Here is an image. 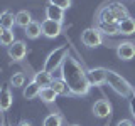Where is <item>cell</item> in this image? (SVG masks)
I'll return each mask as SVG.
<instances>
[{
    "mask_svg": "<svg viewBox=\"0 0 135 126\" xmlns=\"http://www.w3.org/2000/svg\"><path fill=\"white\" fill-rule=\"evenodd\" d=\"M41 89L42 87L39 86V84H36L34 81H31V82H27V86H24V98L25 99H36L37 96L41 94Z\"/></svg>",
    "mask_w": 135,
    "mask_h": 126,
    "instance_id": "cell-15",
    "label": "cell"
},
{
    "mask_svg": "<svg viewBox=\"0 0 135 126\" xmlns=\"http://www.w3.org/2000/svg\"><path fill=\"white\" fill-rule=\"evenodd\" d=\"M117 126H135L130 119H122V121H118V124Z\"/></svg>",
    "mask_w": 135,
    "mask_h": 126,
    "instance_id": "cell-28",
    "label": "cell"
},
{
    "mask_svg": "<svg viewBox=\"0 0 135 126\" xmlns=\"http://www.w3.org/2000/svg\"><path fill=\"white\" fill-rule=\"evenodd\" d=\"M110 113H112V104L107 99H98L95 104H93V114L96 118H108Z\"/></svg>",
    "mask_w": 135,
    "mask_h": 126,
    "instance_id": "cell-7",
    "label": "cell"
},
{
    "mask_svg": "<svg viewBox=\"0 0 135 126\" xmlns=\"http://www.w3.org/2000/svg\"><path fill=\"white\" fill-rule=\"evenodd\" d=\"M98 22H103V24H117V19L113 15V12L110 10V7H103L101 10L98 12Z\"/></svg>",
    "mask_w": 135,
    "mask_h": 126,
    "instance_id": "cell-19",
    "label": "cell"
},
{
    "mask_svg": "<svg viewBox=\"0 0 135 126\" xmlns=\"http://www.w3.org/2000/svg\"><path fill=\"white\" fill-rule=\"evenodd\" d=\"M108 7H110V10L113 12V15H115L117 24L122 22V20L127 19V17H130V15H128V10H127V7L122 5L120 2H112V3H108Z\"/></svg>",
    "mask_w": 135,
    "mask_h": 126,
    "instance_id": "cell-12",
    "label": "cell"
},
{
    "mask_svg": "<svg viewBox=\"0 0 135 126\" xmlns=\"http://www.w3.org/2000/svg\"><path fill=\"white\" fill-rule=\"evenodd\" d=\"M19 126H32V123H31V121H22Z\"/></svg>",
    "mask_w": 135,
    "mask_h": 126,
    "instance_id": "cell-29",
    "label": "cell"
},
{
    "mask_svg": "<svg viewBox=\"0 0 135 126\" xmlns=\"http://www.w3.org/2000/svg\"><path fill=\"white\" fill-rule=\"evenodd\" d=\"M27 54V45L24 44L22 40H15L14 44L8 47V56H10L14 61H22Z\"/></svg>",
    "mask_w": 135,
    "mask_h": 126,
    "instance_id": "cell-8",
    "label": "cell"
},
{
    "mask_svg": "<svg viewBox=\"0 0 135 126\" xmlns=\"http://www.w3.org/2000/svg\"><path fill=\"white\" fill-rule=\"evenodd\" d=\"M117 56L122 59V61H130V59L135 57V44L132 42H123L117 47Z\"/></svg>",
    "mask_w": 135,
    "mask_h": 126,
    "instance_id": "cell-9",
    "label": "cell"
},
{
    "mask_svg": "<svg viewBox=\"0 0 135 126\" xmlns=\"http://www.w3.org/2000/svg\"><path fill=\"white\" fill-rule=\"evenodd\" d=\"M24 30H25V35H27L29 39H37V37L42 35V27H41L39 22H36V20H32Z\"/></svg>",
    "mask_w": 135,
    "mask_h": 126,
    "instance_id": "cell-18",
    "label": "cell"
},
{
    "mask_svg": "<svg viewBox=\"0 0 135 126\" xmlns=\"http://www.w3.org/2000/svg\"><path fill=\"white\" fill-rule=\"evenodd\" d=\"M68 56H69V47H68V45H61V47L54 49L52 52L46 57L44 67H42V69L47 71V72H54L59 66H62V62H64V59Z\"/></svg>",
    "mask_w": 135,
    "mask_h": 126,
    "instance_id": "cell-3",
    "label": "cell"
},
{
    "mask_svg": "<svg viewBox=\"0 0 135 126\" xmlns=\"http://www.w3.org/2000/svg\"><path fill=\"white\" fill-rule=\"evenodd\" d=\"M0 126H3V124H0Z\"/></svg>",
    "mask_w": 135,
    "mask_h": 126,
    "instance_id": "cell-32",
    "label": "cell"
},
{
    "mask_svg": "<svg viewBox=\"0 0 135 126\" xmlns=\"http://www.w3.org/2000/svg\"><path fill=\"white\" fill-rule=\"evenodd\" d=\"M41 99L44 101V103H54L56 101V98H57V94H56V91L52 89V87H42L41 89Z\"/></svg>",
    "mask_w": 135,
    "mask_h": 126,
    "instance_id": "cell-23",
    "label": "cell"
},
{
    "mask_svg": "<svg viewBox=\"0 0 135 126\" xmlns=\"http://www.w3.org/2000/svg\"><path fill=\"white\" fill-rule=\"evenodd\" d=\"M24 82H25V76L22 74V72H17V74H14L10 77V84L14 87H20V86H24Z\"/></svg>",
    "mask_w": 135,
    "mask_h": 126,
    "instance_id": "cell-25",
    "label": "cell"
},
{
    "mask_svg": "<svg viewBox=\"0 0 135 126\" xmlns=\"http://www.w3.org/2000/svg\"><path fill=\"white\" fill-rule=\"evenodd\" d=\"M98 30L101 34H105V35H118V24H103V22H98Z\"/></svg>",
    "mask_w": 135,
    "mask_h": 126,
    "instance_id": "cell-21",
    "label": "cell"
},
{
    "mask_svg": "<svg viewBox=\"0 0 135 126\" xmlns=\"http://www.w3.org/2000/svg\"><path fill=\"white\" fill-rule=\"evenodd\" d=\"M71 126H79V124H71Z\"/></svg>",
    "mask_w": 135,
    "mask_h": 126,
    "instance_id": "cell-31",
    "label": "cell"
},
{
    "mask_svg": "<svg viewBox=\"0 0 135 126\" xmlns=\"http://www.w3.org/2000/svg\"><path fill=\"white\" fill-rule=\"evenodd\" d=\"M130 113H132V116L135 118V96L130 98Z\"/></svg>",
    "mask_w": 135,
    "mask_h": 126,
    "instance_id": "cell-27",
    "label": "cell"
},
{
    "mask_svg": "<svg viewBox=\"0 0 135 126\" xmlns=\"http://www.w3.org/2000/svg\"><path fill=\"white\" fill-rule=\"evenodd\" d=\"M14 32L12 30H3V34L0 35V45H7V47H10L12 44H14Z\"/></svg>",
    "mask_w": 135,
    "mask_h": 126,
    "instance_id": "cell-24",
    "label": "cell"
},
{
    "mask_svg": "<svg viewBox=\"0 0 135 126\" xmlns=\"http://www.w3.org/2000/svg\"><path fill=\"white\" fill-rule=\"evenodd\" d=\"M14 24H15V15L12 14V12L3 10L2 14H0V25H2L5 30H12Z\"/></svg>",
    "mask_w": 135,
    "mask_h": 126,
    "instance_id": "cell-17",
    "label": "cell"
},
{
    "mask_svg": "<svg viewBox=\"0 0 135 126\" xmlns=\"http://www.w3.org/2000/svg\"><path fill=\"white\" fill-rule=\"evenodd\" d=\"M81 42L86 47H98V45L103 44V37H101V32L96 27H90L86 30H83Z\"/></svg>",
    "mask_w": 135,
    "mask_h": 126,
    "instance_id": "cell-4",
    "label": "cell"
},
{
    "mask_svg": "<svg viewBox=\"0 0 135 126\" xmlns=\"http://www.w3.org/2000/svg\"><path fill=\"white\" fill-rule=\"evenodd\" d=\"M42 126H62V116L57 114V113L47 114L42 121Z\"/></svg>",
    "mask_w": 135,
    "mask_h": 126,
    "instance_id": "cell-22",
    "label": "cell"
},
{
    "mask_svg": "<svg viewBox=\"0 0 135 126\" xmlns=\"http://www.w3.org/2000/svg\"><path fill=\"white\" fill-rule=\"evenodd\" d=\"M3 30H5V29H3L2 25H0V35H2V34H3Z\"/></svg>",
    "mask_w": 135,
    "mask_h": 126,
    "instance_id": "cell-30",
    "label": "cell"
},
{
    "mask_svg": "<svg viewBox=\"0 0 135 126\" xmlns=\"http://www.w3.org/2000/svg\"><path fill=\"white\" fill-rule=\"evenodd\" d=\"M51 87L56 91L57 96H71V89L68 87V84L62 81V79H52Z\"/></svg>",
    "mask_w": 135,
    "mask_h": 126,
    "instance_id": "cell-16",
    "label": "cell"
},
{
    "mask_svg": "<svg viewBox=\"0 0 135 126\" xmlns=\"http://www.w3.org/2000/svg\"><path fill=\"white\" fill-rule=\"evenodd\" d=\"M86 77L90 86H101L103 82H107V69L103 67H93V69L86 71Z\"/></svg>",
    "mask_w": 135,
    "mask_h": 126,
    "instance_id": "cell-5",
    "label": "cell"
},
{
    "mask_svg": "<svg viewBox=\"0 0 135 126\" xmlns=\"http://www.w3.org/2000/svg\"><path fill=\"white\" fill-rule=\"evenodd\" d=\"M12 92L8 86H2L0 87V111H8L12 106Z\"/></svg>",
    "mask_w": 135,
    "mask_h": 126,
    "instance_id": "cell-11",
    "label": "cell"
},
{
    "mask_svg": "<svg viewBox=\"0 0 135 126\" xmlns=\"http://www.w3.org/2000/svg\"><path fill=\"white\" fill-rule=\"evenodd\" d=\"M44 12H46V19H49V20H54V22H59V24H62V20H64V10L61 7L49 3Z\"/></svg>",
    "mask_w": 135,
    "mask_h": 126,
    "instance_id": "cell-10",
    "label": "cell"
},
{
    "mask_svg": "<svg viewBox=\"0 0 135 126\" xmlns=\"http://www.w3.org/2000/svg\"><path fill=\"white\" fill-rule=\"evenodd\" d=\"M61 79L68 84L73 96H86L90 92V82L86 77V71L74 57L68 56L61 66Z\"/></svg>",
    "mask_w": 135,
    "mask_h": 126,
    "instance_id": "cell-1",
    "label": "cell"
},
{
    "mask_svg": "<svg viewBox=\"0 0 135 126\" xmlns=\"http://www.w3.org/2000/svg\"><path fill=\"white\" fill-rule=\"evenodd\" d=\"M32 81L36 84H39L41 87H49L51 82H52V76H51V72H47V71L41 69V71H37V72L34 74Z\"/></svg>",
    "mask_w": 135,
    "mask_h": 126,
    "instance_id": "cell-13",
    "label": "cell"
},
{
    "mask_svg": "<svg viewBox=\"0 0 135 126\" xmlns=\"http://www.w3.org/2000/svg\"><path fill=\"white\" fill-rule=\"evenodd\" d=\"M31 22H32V15L29 14L27 10H20V12H17V14H15V25L25 29Z\"/></svg>",
    "mask_w": 135,
    "mask_h": 126,
    "instance_id": "cell-20",
    "label": "cell"
},
{
    "mask_svg": "<svg viewBox=\"0 0 135 126\" xmlns=\"http://www.w3.org/2000/svg\"><path fill=\"white\" fill-rule=\"evenodd\" d=\"M107 82L113 91L122 98H132L133 96V87L130 86V82L125 77H122L120 74L113 72V71H107Z\"/></svg>",
    "mask_w": 135,
    "mask_h": 126,
    "instance_id": "cell-2",
    "label": "cell"
},
{
    "mask_svg": "<svg viewBox=\"0 0 135 126\" xmlns=\"http://www.w3.org/2000/svg\"><path fill=\"white\" fill-rule=\"evenodd\" d=\"M118 32L123 34V35H132V34H135V19L127 17L122 22H118Z\"/></svg>",
    "mask_w": 135,
    "mask_h": 126,
    "instance_id": "cell-14",
    "label": "cell"
},
{
    "mask_svg": "<svg viewBox=\"0 0 135 126\" xmlns=\"http://www.w3.org/2000/svg\"><path fill=\"white\" fill-rule=\"evenodd\" d=\"M49 3L51 5H56V7H61L62 10L71 7V0H49Z\"/></svg>",
    "mask_w": 135,
    "mask_h": 126,
    "instance_id": "cell-26",
    "label": "cell"
},
{
    "mask_svg": "<svg viewBox=\"0 0 135 126\" xmlns=\"http://www.w3.org/2000/svg\"><path fill=\"white\" fill-rule=\"evenodd\" d=\"M41 27H42V35L47 37V39H54V37H57L59 34L62 30V25L59 22H54V20H42L41 22Z\"/></svg>",
    "mask_w": 135,
    "mask_h": 126,
    "instance_id": "cell-6",
    "label": "cell"
}]
</instances>
